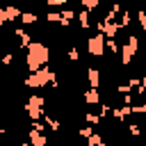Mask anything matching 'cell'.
I'll list each match as a JSON object with an SVG mask.
<instances>
[{"instance_id":"1","label":"cell","mask_w":146,"mask_h":146,"mask_svg":"<svg viewBox=\"0 0 146 146\" xmlns=\"http://www.w3.org/2000/svg\"><path fill=\"white\" fill-rule=\"evenodd\" d=\"M46 59H48V48H46L43 43H32V46H30V55H27V66H30V68H36V66H41Z\"/></svg>"},{"instance_id":"2","label":"cell","mask_w":146,"mask_h":146,"mask_svg":"<svg viewBox=\"0 0 146 146\" xmlns=\"http://www.w3.org/2000/svg\"><path fill=\"white\" fill-rule=\"evenodd\" d=\"M89 52L96 55V57L103 55V36H91L89 39Z\"/></svg>"},{"instance_id":"3","label":"cell","mask_w":146,"mask_h":146,"mask_svg":"<svg viewBox=\"0 0 146 146\" xmlns=\"http://www.w3.org/2000/svg\"><path fill=\"white\" fill-rule=\"evenodd\" d=\"M84 98H87L89 103H98V91H87Z\"/></svg>"},{"instance_id":"4","label":"cell","mask_w":146,"mask_h":146,"mask_svg":"<svg viewBox=\"0 0 146 146\" xmlns=\"http://www.w3.org/2000/svg\"><path fill=\"white\" fill-rule=\"evenodd\" d=\"M89 82H91V84H98V71H96V68L89 71Z\"/></svg>"},{"instance_id":"5","label":"cell","mask_w":146,"mask_h":146,"mask_svg":"<svg viewBox=\"0 0 146 146\" xmlns=\"http://www.w3.org/2000/svg\"><path fill=\"white\" fill-rule=\"evenodd\" d=\"M23 23H34V14H25L23 16Z\"/></svg>"},{"instance_id":"6","label":"cell","mask_w":146,"mask_h":146,"mask_svg":"<svg viewBox=\"0 0 146 146\" xmlns=\"http://www.w3.org/2000/svg\"><path fill=\"white\" fill-rule=\"evenodd\" d=\"M84 5H87V7H96V5H98V0H84Z\"/></svg>"},{"instance_id":"7","label":"cell","mask_w":146,"mask_h":146,"mask_svg":"<svg viewBox=\"0 0 146 146\" xmlns=\"http://www.w3.org/2000/svg\"><path fill=\"white\" fill-rule=\"evenodd\" d=\"M16 146H27V144H16Z\"/></svg>"}]
</instances>
